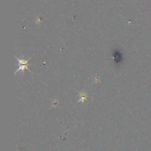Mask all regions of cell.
<instances>
[{
	"instance_id": "1",
	"label": "cell",
	"mask_w": 151,
	"mask_h": 151,
	"mask_svg": "<svg viewBox=\"0 0 151 151\" xmlns=\"http://www.w3.org/2000/svg\"><path fill=\"white\" fill-rule=\"evenodd\" d=\"M29 64H21L20 65H19V68L17 69V70L15 71V74H16L18 71H19V70H22V71H24L25 69H27V70H28L29 72H31V71L28 69V65H29Z\"/></svg>"
}]
</instances>
